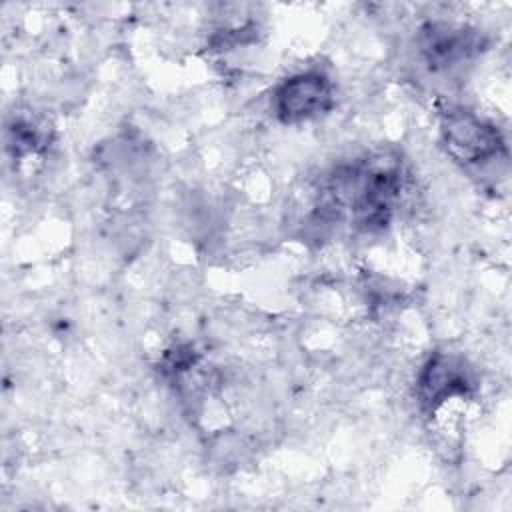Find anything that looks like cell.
Listing matches in <instances>:
<instances>
[{
    "label": "cell",
    "instance_id": "obj_1",
    "mask_svg": "<svg viewBox=\"0 0 512 512\" xmlns=\"http://www.w3.org/2000/svg\"><path fill=\"white\" fill-rule=\"evenodd\" d=\"M440 138L448 156L464 166H484L506 150L500 130L462 106H448L440 114Z\"/></svg>",
    "mask_w": 512,
    "mask_h": 512
},
{
    "label": "cell",
    "instance_id": "obj_2",
    "mask_svg": "<svg viewBox=\"0 0 512 512\" xmlns=\"http://www.w3.org/2000/svg\"><path fill=\"white\" fill-rule=\"evenodd\" d=\"M334 104V82L320 68L290 74L270 96V110L282 124H300L328 112Z\"/></svg>",
    "mask_w": 512,
    "mask_h": 512
},
{
    "label": "cell",
    "instance_id": "obj_3",
    "mask_svg": "<svg viewBox=\"0 0 512 512\" xmlns=\"http://www.w3.org/2000/svg\"><path fill=\"white\" fill-rule=\"evenodd\" d=\"M474 378L466 362L448 352H434L416 376V398L426 414H434L448 400L466 398Z\"/></svg>",
    "mask_w": 512,
    "mask_h": 512
},
{
    "label": "cell",
    "instance_id": "obj_4",
    "mask_svg": "<svg viewBox=\"0 0 512 512\" xmlns=\"http://www.w3.org/2000/svg\"><path fill=\"white\" fill-rule=\"evenodd\" d=\"M478 48V34L464 26L428 24L420 38V50L434 70H446L470 60Z\"/></svg>",
    "mask_w": 512,
    "mask_h": 512
}]
</instances>
